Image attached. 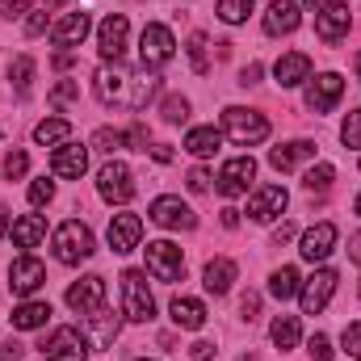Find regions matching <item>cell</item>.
I'll use <instances>...</instances> for the list:
<instances>
[{
	"label": "cell",
	"instance_id": "obj_13",
	"mask_svg": "<svg viewBox=\"0 0 361 361\" xmlns=\"http://www.w3.org/2000/svg\"><path fill=\"white\" fill-rule=\"evenodd\" d=\"M68 307H72L76 315H92V311H101V307H105V277H97V273L80 277V281L68 290Z\"/></svg>",
	"mask_w": 361,
	"mask_h": 361
},
{
	"label": "cell",
	"instance_id": "obj_19",
	"mask_svg": "<svg viewBox=\"0 0 361 361\" xmlns=\"http://www.w3.org/2000/svg\"><path fill=\"white\" fill-rule=\"evenodd\" d=\"M341 92H345V80H341L336 72H324V76L311 80V89H307V105H311L315 114H328V109L341 101Z\"/></svg>",
	"mask_w": 361,
	"mask_h": 361
},
{
	"label": "cell",
	"instance_id": "obj_17",
	"mask_svg": "<svg viewBox=\"0 0 361 361\" xmlns=\"http://www.w3.org/2000/svg\"><path fill=\"white\" fill-rule=\"evenodd\" d=\"M152 223H160V227H169V231H189L193 227V210L180 202V197H156L152 202Z\"/></svg>",
	"mask_w": 361,
	"mask_h": 361
},
{
	"label": "cell",
	"instance_id": "obj_12",
	"mask_svg": "<svg viewBox=\"0 0 361 361\" xmlns=\"http://www.w3.org/2000/svg\"><path fill=\"white\" fill-rule=\"evenodd\" d=\"M349 21H353V13H349V4H341V0L315 8V34H319L324 42H341V38L349 34Z\"/></svg>",
	"mask_w": 361,
	"mask_h": 361
},
{
	"label": "cell",
	"instance_id": "obj_45",
	"mask_svg": "<svg viewBox=\"0 0 361 361\" xmlns=\"http://www.w3.org/2000/svg\"><path fill=\"white\" fill-rule=\"evenodd\" d=\"M72 97H80V85H76V80H63V85H55V92H51L55 105H63V101H72Z\"/></svg>",
	"mask_w": 361,
	"mask_h": 361
},
{
	"label": "cell",
	"instance_id": "obj_20",
	"mask_svg": "<svg viewBox=\"0 0 361 361\" xmlns=\"http://www.w3.org/2000/svg\"><path fill=\"white\" fill-rule=\"evenodd\" d=\"M47 281V269H42V261H34V257H17L13 261V269H8V286H13V294H34L38 286Z\"/></svg>",
	"mask_w": 361,
	"mask_h": 361
},
{
	"label": "cell",
	"instance_id": "obj_10",
	"mask_svg": "<svg viewBox=\"0 0 361 361\" xmlns=\"http://www.w3.org/2000/svg\"><path fill=\"white\" fill-rule=\"evenodd\" d=\"M109 248L118 252V257H126V252H135L139 248V240H143V219L139 214H130V210H122V214H114L109 219Z\"/></svg>",
	"mask_w": 361,
	"mask_h": 361
},
{
	"label": "cell",
	"instance_id": "obj_11",
	"mask_svg": "<svg viewBox=\"0 0 361 361\" xmlns=\"http://www.w3.org/2000/svg\"><path fill=\"white\" fill-rule=\"evenodd\" d=\"M85 353H89V345L76 328H55L51 341L42 345V361H85Z\"/></svg>",
	"mask_w": 361,
	"mask_h": 361
},
{
	"label": "cell",
	"instance_id": "obj_29",
	"mask_svg": "<svg viewBox=\"0 0 361 361\" xmlns=\"http://www.w3.org/2000/svg\"><path fill=\"white\" fill-rule=\"evenodd\" d=\"M68 139H72V122H68V118H47V122L34 126V143H42V147L68 143Z\"/></svg>",
	"mask_w": 361,
	"mask_h": 361
},
{
	"label": "cell",
	"instance_id": "obj_24",
	"mask_svg": "<svg viewBox=\"0 0 361 361\" xmlns=\"http://www.w3.org/2000/svg\"><path fill=\"white\" fill-rule=\"evenodd\" d=\"M311 156H315V143H311V139H294V143H286V147H273L269 164L277 173H290V169H298V164L311 160Z\"/></svg>",
	"mask_w": 361,
	"mask_h": 361
},
{
	"label": "cell",
	"instance_id": "obj_30",
	"mask_svg": "<svg viewBox=\"0 0 361 361\" xmlns=\"http://www.w3.org/2000/svg\"><path fill=\"white\" fill-rule=\"evenodd\" d=\"M51 319V302H21L17 311H13V328H21V332H34V328H42Z\"/></svg>",
	"mask_w": 361,
	"mask_h": 361
},
{
	"label": "cell",
	"instance_id": "obj_9",
	"mask_svg": "<svg viewBox=\"0 0 361 361\" xmlns=\"http://www.w3.org/2000/svg\"><path fill=\"white\" fill-rule=\"evenodd\" d=\"M252 177H257V160L252 156H235V160L223 164V173L214 177V185H219L223 197H240V193H248Z\"/></svg>",
	"mask_w": 361,
	"mask_h": 361
},
{
	"label": "cell",
	"instance_id": "obj_23",
	"mask_svg": "<svg viewBox=\"0 0 361 361\" xmlns=\"http://www.w3.org/2000/svg\"><path fill=\"white\" fill-rule=\"evenodd\" d=\"M89 25H92L89 13H68L63 21L51 25V42H55V47H76V42H85Z\"/></svg>",
	"mask_w": 361,
	"mask_h": 361
},
{
	"label": "cell",
	"instance_id": "obj_54",
	"mask_svg": "<svg viewBox=\"0 0 361 361\" xmlns=\"http://www.w3.org/2000/svg\"><path fill=\"white\" fill-rule=\"evenodd\" d=\"M223 227H227V231H235V227H240V210H235V206H227V210H223Z\"/></svg>",
	"mask_w": 361,
	"mask_h": 361
},
{
	"label": "cell",
	"instance_id": "obj_40",
	"mask_svg": "<svg viewBox=\"0 0 361 361\" xmlns=\"http://www.w3.org/2000/svg\"><path fill=\"white\" fill-rule=\"evenodd\" d=\"M25 169H30V160H25V152H8V156H4V177H8V180L25 177Z\"/></svg>",
	"mask_w": 361,
	"mask_h": 361
},
{
	"label": "cell",
	"instance_id": "obj_58",
	"mask_svg": "<svg viewBox=\"0 0 361 361\" xmlns=\"http://www.w3.org/2000/svg\"><path fill=\"white\" fill-rule=\"evenodd\" d=\"M349 257H353V261L361 265V235H353V248H349Z\"/></svg>",
	"mask_w": 361,
	"mask_h": 361
},
{
	"label": "cell",
	"instance_id": "obj_18",
	"mask_svg": "<svg viewBox=\"0 0 361 361\" xmlns=\"http://www.w3.org/2000/svg\"><path fill=\"white\" fill-rule=\"evenodd\" d=\"M85 169H89V147H80V143H63V147L51 156V173H55V177L80 180Z\"/></svg>",
	"mask_w": 361,
	"mask_h": 361
},
{
	"label": "cell",
	"instance_id": "obj_60",
	"mask_svg": "<svg viewBox=\"0 0 361 361\" xmlns=\"http://www.w3.org/2000/svg\"><path fill=\"white\" fill-rule=\"evenodd\" d=\"M357 214H361V193H357Z\"/></svg>",
	"mask_w": 361,
	"mask_h": 361
},
{
	"label": "cell",
	"instance_id": "obj_42",
	"mask_svg": "<svg viewBox=\"0 0 361 361\" xmlns=\"http://www.w3.org/2000/svg\"><path fill=\"white\" fill-rule=\"evenodd\" d=\"M341 345H345V353H349V357H357V361H361V319H357V324H349V328H345Z\"/></svg>",
	"mask_w": 361,
	"mask_h": 361
},
{
	"label": "cell",
	"instance_id": "obj_35",
	"mask_svg": "<svg viewBox=\"0 0 361 361\" xmlns=\"http://www.w3.org/2000/svg\"><path fill=\"white\" fill-rule=\"evenodd\" d=\"M206 47H210V42H206V34H193V38H189V63H193V72H197V76H206V72H210V55H206Z\"/></svg>",
	"mask_w": 361,
	"mask_h": 361
},
{
	"label": "cell",
	"instance_id": "obj_25",
	"mask_svg": "<svg viewBox=\"0 0 361 361\" xmlns=\"http://www.w3.org/2000/svg\"><path fill=\"white\" fill-rule=\"evenodd\" d=\"M219 147H223V130H214V126H193V130L185 135V152L197 156V160L214 156Z\"/></svg>",
	"mask_w": 361,
	"mask_h": 361
},
{
	"label": "cell",
	"instance_id": "obj_2",
	"mask_svg": "<svg viewBox=\"0 0 361 361\" xmlns=\"http://www.w3.org/2000/svg\"><path fill=\"white\" fill-rule=\"evenodd\" d=\"M223 130H227L235 143H244V147L269 139V122H265V114L244 109V105H227V109H223Z\"/></svg>",
	"mask_w": 361,
	"mask_h": 361
},
{
	"label": "cell",
	"instance_id": "obj_38",
	"mask_svg": "<svg viewBox=\"0 0 361 361\" xmlns=\"http://www.w3.org/2000/svg\"><path fill=\"white\" fill-rule=\"evenodd\" d=\"M92 147H97V152H109V156H114L118 147H126V135H122V130H109V126H101V130L92 135Z\"/></svg>",
	"mask_w": 361,
	"mask_h": 361
},
{
	"label": "cell",
	"instance_id": "obj_37",
	"mask_svg": "<svg viewBox=\"0 0 361 361\" xmlns=\"http://www.w3.org/2000/svg\"><path fill=\"white\" fill-rule=\"evenodd\" d=\"M332 180H336L332 164H319V169H311V173L302 177V185H307V193H328V189H332Z\"/></svg>",
	"mask_w": 361,
	"mask_h": 361
},
{
	"label": "cell",
	"instance_id": "obj_3",
	"mask_svg": "<svg viewBox=\"0 0 361 361\" xmlns=\"http://www.w3.org/2000/svg\"><path fill=\"white\" fill-rule=\"evenodd\" d=\"M122 302H126V319H135V324H152L156 319V298L147 290V273L139 269L122 273Z\"/></svg>",
	"mask_w": 361,
	"mask_h": 361
},
{
	"label": "cell",
	"instance_id": "obj_50",
	"mask_svg": "<svg viewBox=\"0 0 361 361\" xmlns=\"http://www.w3.org/2000/svg\"><path fill=\"white\" fill-rule=\"evenodd\" d=\"M210 357H214V345H210V341H197V345L189 349V361H210Z\"/></svg>",
	"mask_w": 361,
	"mask_h": 361
},
{
	"label": "cell",
	"instance_id": "obj_61",
	"mask_svg": "<svg viewBox=\"0 0 361 361\" xmlns=\"http://www.w3.org/2000/svg\"><path fill=\"white\" fill-rule=\"evenodd\" d=\"M357 76H361V55H357Z\"/></svg>",
	"mask_w": 361,
	"mask_h": 361
},
{
	"label": "cell",
	"instance_id": "obj_43",
	"mask_svg": "<svg viewBox=\"0 0 361 361\" xmlns=\"http://www.w3.org/2000/svg\"><path fill=\"white\" fill-rule=\"evenodd\" d=\"M189 118V101L185 97H169L164 101V122H185Z\"/></svg>",
	"mask_w": 361,
	"mask_h": 361
},
{
	"label": "cell",
	"instance_id": "obj_44",
	"mask_svg": "<svg viewBox=\"0 0 361 361\" xmlns=\"http://www.w3.org/2000/svg\"><path fill=\"white\" fill-rule=\"evenodd\" d=\"M47 30H51V17H47V13H30L25 34H30V38H38V34H47Z\"/></svg>",
	"mask_w": 361,
	"mask_h": 361
},
{
	"label": "cell",
	"instance_id": "obj_21",
	"mask_svg": "<svg viewBox=\"0 0 361 361\" xmlns=\"http://www.w3.org/2000/svg\"><path fill=\"white\" fill-rule=\"evenodd\" d=\"M298 21H302V8L298 4H290V0H273L269 8H265V34H294L298 30Z\"/></svg>",
	"mask_w": 361,
	"mask_h": 361
},
{
	"label": "cell",
	"instance_id": "obj_14",
	"mask_svg": "<svg viewBox=\"0 0 361 361\" xmlns=\"http://www.w3.org/2000/svg\"><path fill=\"white\" fill-rule=\"evenodd\" d=\"M286 202H290V193H286L281 185H261V189L252 193V202H248V219H252V223H273V219H281Z\"/></svg>",
	"mask_w": 361,
	"mask_h": 361
},
{
	"label": "cell",
	"instance_id": "obj_48",
	"mask_svg": "<svg viewBox=\"0 0 361 361\" xmlns=\"http://www.w3.org/2000/svg\"><path fill=\"white\" fill-rule=\"evenodd\" d=\"M126 143H130L135 152H147V130H143V126H130V130H126Z\"/></svg>",
	"mask_w": 361,
	"mask_h": 361
},
{
	"label": "cell",
	"instance_id": "obj_46",
	"mask_svg": "<svg viewBox=\"0 0 361 361\" xmlns=\"http://www.w3.org/2000/svg\"><path fill=\"white\" fill-rule=\"evenodd\" d=\"M311 357L315 361H332V341H328V336H311Z\"/></svg>",
	"mask_w": 361,
	"mask_h": 361
},
{
	"label": "cell",
	"instance_id": "obj_8",
	"mask_svg": "<svg viewBox=\"0 0 361 361\" xmlns=\"http://www.w3.org/2000/svg\"><path fill=\"white\" fill-rule=\"evenodd\" d=\"M126 34H130L126 13H109V17L101 21V30H97V51H101L105 63H118V59H122V51H126Z\"/></svg>",
	"mask_w": 361,
	"mask_h": 361
},
{
	"label": "cell",
	"instance_id": "obj_39",
	"mask_svg": "<svg viewBox=\"0 0 361 361\" xmlns=\"http://www.w3.org/2000/svg\"><path fill=\"white\" fill-rule=\"evenodd\" d=\"M341 139H345V147H361V109H353V114L345 118Z\"/></svg>",
	"mask_w": 361,
	"mask_h": 361
},
{
	"label": "cell",
	"instance_id": "obj_34",
	"mask_svg": "<svg viewBox=\"0 0 361 361\" xmlns=\"http://www.w3.org/2000/svg\"><path fill=\"white\" fill-rule=\"evenodd\" d=\"M8 80H13L17 97H30V85H34V59H30V55H17V59H13Z\"/></svg>",
	"mask_w": 361,
	"mask_h": 361
},
{
	"label": "cell",
	"instance_id": "obj_28",
	"mask_svg": "<svg viewBox=\"0 0 361 361\" xmlns=\"http://www.w3.org/2000/svg\"><path fill=\"white\" fill-rule=\"evenodd\" d=\"M206 290L210 294H227L231 290V281H235V261H227V257H219V261H210L206 265Z\"/></svg>",
	"mask_w": 361,
	"mask_h": 361
},
{
	"label": "cell",
	"instance_id": "obj_32",
	"mask_svg": "<svg viewBox=\"0 0 361 361\" xmlns=\"http://www.w3.org/2000/svg\"><path fill=\"white\" fill-rule=\"evenodd\" d=\"M269 294L277 302H286V298H294L298 294V269H290V265H281V269L269 277Z\"/></svg>",
	"mask_w": 361,
	"mask_h": 361
},
{
	"label": "cell",
	"instance_id": "obj_36",
	"mask_svg": "<svg viewBox=\"0 0 361 361\" xmlns=\"http://www.w3.org/2000/svg\"><path fill=\"white\" fill-rule=\"evenodd\" d=\"M252 4H257V0H219V17H223L227 25H240V21L252 13Z\"/></svg>",
	"mask_w": 361,
	"mask_h": 361
},
{
	"label": "cell",
	"instance_id": "obj_41",
	"mask_svg": "<svg viewBox=\"0 0 361 361\" xmlns=\"http://www.w3.org/2000/svg\"><path fill=\"white\" fill-rule=\"evenodd\" d=\"M51 197H55V180L38 177V180H34V185H30V202H34V206H47Z\"/></svg>",
	"mask_w": 361,
	"mask_h": 361
},
{
	"label": "cell",
	"instance_id": "obj_56",
	"mask_svg": "<svg viewBox=\"0 0 361 361\" xmlns=\"http://www.w3.org/2000/svg\"><path fill=\"white\" fill-rule=\"evenodd\" d=\"M4 361H21V345L8 341V345H4Z\"/></svg>",
	"mask_w": 361,
	"mask_h": 361
},
{
	"label": "cell",
	"instance_id": "obj_62",
	"mask_svg": "<svg viewBox=\"0 0 361 361\" xmlns=\"http://www.w3.org/2000/svg\"><path fill=\"white\" fill-rule=\"evenodd\" d=\"M139 361H143V357H139Z\"/></svg>",
	"mask_w": 361,
	"mask_h": 361
},
{
	"label": "cell",
	"instance_id": "obj_22",
	"mask_svg": "<svg viewBox=\"0 0 361 361\" xmlns=\"http://www.w3.org/2000/svg\"><path fill=\"white\" fill-rule=\"evenodd\" d=\"M273 76H277L281 89H294V85H302V80L311 76V59H307L302 51H290V55H281V59L273 63Z\"/></svg>",
	"mask_w": 361,
	"mask_h": 361
},
{
	"label": "cell",
	"instance_id": "obj_27",
	"mask_svg": "<svg viewBox=\"0 0 361 361\" xmlns=\"http://www.w3.org/2000/svg\"><path fill=\"white\" fill-rule=\"evenodd\" d=\"M42 235H47V219L42 214H25V219L13 223V244L17 248H34Z\"/></svg>",
	"mask_w": 361,
	"mask_h": 361
},
{
	"label": "cell",
	"instance_id": "obj_55",
	"mask_svg": "<svg viewBox=\"0 0 361 361\" xmlns=\"http://www.w3.org/2000/svg\"><path fill=\"white\" fill-rule=\"evenodd\" d=\"M290 235H294V227H290V223H281V227H277V231H273V244H286V240H290Z\"/></svg>",
	"mask_w": 361,
	"mask_h": 361
},
{
	"label": "cell",
	"instance_id": "obj_33",
	"mask_svg": "<svg viewBox=\"0 0 361 361\" xmlns=\"http://www.w3.org/2000/svg\"><path fill=\"white\" fill-rule=\"evenodd\" d=\"M269 336H273L277 349H294V345H298V319H294V315H277L273 328H269Z\"/></svg>",
	"mask_w": 361,
	"mask_h": 361
},
{
	"label": "cell",
	"instance_id": "obj_59",
	"mask_svg": "<svg viewBox=\"0 0 361 361\" xmlns=\"http://www.w3.org/2000/svg\"><path fill=\"white\" fill-rule=\"evenodd\" d=\"M55 4H68V0H47V8H55Z\"/></svg>",
	"mask_w": 361,
	"mask_h": 361
},
{
	"label": "cell",
	"instance_id": "obj_51",
	"mask_svg": "<svg viewBox=\"0 0 361 361\" xmlns=\"http://www.w3.org/2000/svg\"><path fill=\"white\" fill-rule=\"evenodd\" d=\"M4 13L8 17H25L30 13V0H4Z\"/></svg>",
	"mask_w": 361,
	"mask_h": 361
},
{
	"label": "cell",
	"instance_id": "obj_49",
	"mask_svg": "<svg viewBox=\"0 0 361 361\" xmlns=\"http://www.w3.org/2000/svg\"><path fill=\"white\" fill-rule=\"evenodd\" d=\"M189 189H193V193L210 189V173H206V169H193V173H189Z\"/></svg>",
	"mask_w": 361,
	"mask_h": 361
},
{
	"label": "cell",
	"instance_id": "obj_4",
	"mask_svg": "<svg viewBox=\"0 0 361 361\" xmlns=\"http://www.w3.org/2000/svg\"><path fill=\"white\" fill-rule=\"evenodd\" d=\"M55 257L63 265H80L92 257V231L80 223V219H68L59 231H55Z\"/></svg>",
	"mask_w": 361,
	"mask_h": 361
},
{
	"label": "cell",
	"instance_id": "obj_57",
	"mask_svg": "<svg viewBox=\"0 0 361 361\" xmlns=\"http://www.w3.org/2000/svg\"><path fill=\"white\" fill-rule=\"evenodd\" d=\"M4 231H8V210H4V202H0V240H4Z\"/></svg>",
	"mask_w": 361,
	"mask_h": 361
},
{
	"label": "cell",
	"instance_id": "obj_7",
	"mask_svg": "<svg viewBox=\"0 0 361 361\" xmlns=\"http://www.w3.org/2000/svg\"><path fill=\"white\" fill-rule=\"evenodd\" d=\"M143 252H147V273H152L156 281H180V273H185V257H180L177 244L156 240V244H147Z\"/></svg>",
	"mask_w": 361,
	"mask_h": 361
},
{
	"label": "cell",
	"instance_id": "obj_52",
	"mask_svg": "<svg viewBox=\"0 0 361 361\" xmlns=\"http://www.w3.org/2000/svg\"><path fill=\"white\" fill-rule=\"evenodd\" d=\"M257 80H261V63H248L244 76H240V85H257Z\"/></svg>",
	"mask_w": 361,
	"mask_h": 361
},
{
	"label": "cell",
	"instance_id": "obj_47",
	"mask_svg": "<svg viewBox=\"0 0 361 361\" xmlns=\"http://www.w3.org/2000/svg\"><path fill=\"white\" fill-rule=\"evenodd\" d=\"M257 311H261V298L248 290V294L240 298V315H244V319H257Z\"/></svg>",
	"mask_w": 361,
	"mask_h": 361
},
{
	"label": "cell",
	"instance_id": "obj_16",
	"mask_svg": "<svg viewBox=\"0 0 361 361\" xmlns=\"http://www.w3.org/2000/svg\"><path fill=\"white\" fill-rule=\"evenodd\" d=\"M298 294H302V311H307V315H319V311L328 307V298L336 294V273L319 269L315 277H307V281H302V290H298Z\"/></svg>",
	"mask_w": 361,
	"mask_h": 361
},
{
	"label": "cell",
	"instance_id": "obj_31",
	"mask_svg": "<svg viewBox=\"0 0 361 361\" xmlns=\"http://www.w3.org/2000/svg\"><path fill=\"white\" fill-rule=\"evenodd\" d=\"M89 319V328H92V336H97V345L105 349V345H114V336H118V328H122V319L118 315H109L105 307L101 311H92V315H85Z\"/></svg>",
	"mask_w": 361,
	"mask_h": 361
},
{
	"label": "cell",
	"instance_id": "obj_26",
	"mask_svg": "<svg viewBox=\"0 0 361 361\" xmlns=\"http://www.w3.org/2000/svg\"><path fill=\"white\" fill-rule=\"evenodd\" d=\"M173 324L177 328H189V332H197L202 324H206V307L197 302V298H173Z\"/></svg>",
	"mask_w": 361,
	"mask_h": 361
},
{
	"label": "cell",
	"instance_id": "obj_6",
	"mask_svg": "<svg viewBox=\"0 0 361 361\" xmlns=\"http://www.w3.org/2000/svg\"><path fill=\"white\" fill-rule=\"evenodd\" d=\"M97 193H101L105 202H114V206H126V202L135 197V177H130V169H126L122 160H109V164L97 173Z\"/></svg>",
	"mask_w": 361,
	"mask_h": 361
},
{
	"label": "cell",
	"instance_id": "obj_1",
	"mask_svg": "<svg viewBox=\"0 0 361 361\" xmlns=\"http://www.w3.org/2000/svg\"><path fill=\"white\" fill-rule=\"evenodd\" d=\"M92 92L101 105H114V109H147V101L160 92V76H152L147 68L135 72V68H101L92 76Z\"/></svg>",
	"mask_w": 361,
	"mask_h": 361
},
{
	"label": "cell",
	"instance_id": "obj_53",
	"mask_svg": "<svg viewBox=\"0 0 361 361\" xmlns=\"http://www.w3.org/2000/svg\"><path fill=\"white\" fill-rule=\"evenodd\" d=\"M147 152H152L160 164H169V160H173V147H169V143H156V147H147Z\"/></svg>",
	"mask_w": 361,
	"mask_h": 361
},
{
	"label": "cell",
	"instance_id": "obj_5",
	"mask_svg": "<svg viewBox=\"0 0 361 361\" xmlns=\"http://www.w3.org/2000/svg\"><path fill=\"white\" fill-rule=\"evenodd\" d=\"M173 55H177L173 30H169V25H160V21L143 25V38H139V59H143V68H164Z\"/></svg>",
	"mask_w": 361,
	"mask_h": 361
},
{
	"label": "cell",
	"instance_id": "obj_15",
	"mask_svg": "<svg viewBox=\"0 0 361 361\" xmlns=\"http://www.w3.org/2000/svg\"><path fill=\"white\" fill-rule=\"evenodd\" d=\"M332 248H336V223H315L311 231H302V240H298V252H302V261H328L332 257Z\"/></svg>",
	"mask_w": 361,
	"mask_h": 361
}]
</instances>
